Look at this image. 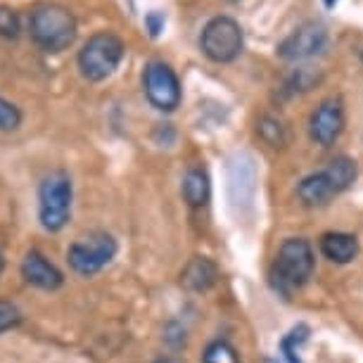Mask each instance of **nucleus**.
Returning <instances> with one entry per match:
<instances>
[{
  "instance_id": "13",
  "label": "nucleus",
  "mask_w": 363,
  "mask_h": 363,
  "mask_svg": "<svg viewBox=\"0 0 363 363\" xmlns=\"http://www.w3.org/2000/svg\"><path fill=\"white\" fill-rule=\"evenodd\" d=\"M218 278V269L214 262H209L207 257H195L190 259L188 266L181 273V283L188 287V290L195 292H204L209 290L211 285L216 283Z\"/></svg>"
},
{
  "instance_id": "5",
  "label": "nucleus",
  "mask_w": 363,
  "mask_h": 363,
  "mask_svg": "<svg viewBox=\"0 0 363 363\" xmlns=\"http://www.w3.org/2000/svg\"><path fill=\"white\" fill-rule=\"evenodd\" d=\"M72 178L65 171L45 176L38 186V221L48 233L62 230L72 216Z\"/></svg>"
},
{
  "instance_id": "16",
  "label": "nucleus",
  "mask_w": 363,
  "mask_h": 363,
  "mask_svg": "<svg viewBox=\"0 0 363 363\" xmlns=\"http://www.w3.org/2000/svg\"><path fill=\"white\" fill-rule=\"evenodd\" d=\"M22 31L24 26L19 12L8 8V5H0V40H17Z\"/></svg>"
},
{
  "instance_id": "21",
  "label": "nucleus",
  "mask_w": 363,
  "mask_h": 363,
  "mask_svg": "<svg viewBox=\"0 0 363 363\" xmlns=\"http://www.w3.org/2000/svg\"><path fill=\"white\" fill-rule=\"evenodd\" d=\"M143 26H145L150 38H160L164 33V29H167V12H162V10L145 12V17H143Z\"/></svg>"
},
{
  "instance_id": "4",
  "label": "nucleus",
  "mask_w": 363,
  "mask_h": 363,
  "mask_svg": "<svg viewBox=\"0 0 363 363\" xmlns=\"http://www.w3.org/2000/svg\"><path fill=\"white\" fill-rule=\"evenodd\" d=\"M200 50L214 65H230L245 50V29L238 19L216 15L200 31Z\"/></svg>"
},
{
  "instance_id": "18",
  "label": "nucleus",
  "mask_w": 363,
  "mask_h": 363,
  "mask_svg": "<svg viewBox=\"0 0 363 363\" xmlns=\"http://www.w3.org/2000/svg\"><path fill=\"white\" fill-rule=\"evenodd\" d=\"M19 126H22V109L12 100L0 95V131L12 133V131H17Z\"/></svg>"
},
{
  "instance_id": "2",
  "label": "nucleus",
  "mask_w": 363,
  "mask_h": 363,
  "mask_svg": "<svg viewBox=\"0 0 363 363\" xmlns=\"http://www.w3.org/2000/svg\"><path fill=\"white\" fill-rule=\"evenodd\" d=\"M356 176H359V167L352 157H335L325 169L301 178L297 186V197L306 207H323L335 195L352 188Z\"/></svg>"
},
{
  "instance_id": "17",
  "label": "nucleus",
  "mask_w": 363,
  "mask_h": 363,
  "mask_svg": "<svg viewBox=\"0 0 363 363\" xmlns=\"http://www.w3.org/2000/svg\"><path fill=\"white\" fill-rule=\"evenodd\" d=\"M202 363H240V356L233 345H228V342H223V340H216L204 349Z\"/></svg>"
},
{
  "instance_id": "19",
  "label": "nucleus",
  "mask_w": 363,
  "mask_h": 363,
  "mask_svg": "<svg viewBox=\"0 0 363 363\" xmlns=\"http://www.w3.org/2000/svg\"><path fill=\"white\" fill-rule=\"evenodd\" d=\"M306 337H309V328L299 325L283 340V354L287 356V361L290 363H301L299 361V345L301 342H306Z\"/></svg>"
},
{
  "instance_id": "12",
  "label": "nucleus",
  "mask_w": 363,
  "mask_h": 363,
  "mask_svg": "<svg viewBox=\"0 0 363 363\" xmlns=\"http://www.w3.org/2000/svg\"><path fill=\"white\" fill-rule=\"evenodd\" d=\"M320 252L333 264H349L359 255V240L349 233H325L320 238Z\"/></svg>"
},
{
  "instance_id": "14",
  "label": "nucleus",
  "mask_w": 363,
  "mask_h": 363,
  "mask_svg": "<svg viewBox=\"0 0 363 363\" xmlns=\"http://www.w3.org/2000/svg\"><path fill=\"white\" fill-rule=\"evenodd\" d=\"M211 183L209 174L202 167H193L183 176V200H186L193 209H200L209 202Z\"/></svg>"
},
{
  "instance_id": "11",
  "label": "nucleus",
  "mask_w": 363,
  "mask_h": 363,
  "mask_svg": "<svg viewBox=\"0 0 363 363\" xmlns=\"http://www.w3.org/2000/svg\"><path fill=\"white\" fill-rule=\"evenodd\" d=\"M22 276H24L26 283H31L33 287L45 290V292L57 290V287H62V283H65V278H62V273H60L57 266L48 262L38 250H31L29 255L24 257Z\"/></svg>"
},
{
  "instance_id": "15",
  "label": "nucleus",
  "mask_w": 363,
  "mask_h": 363,
  "mask_svg": "<svg viewBox=\"0 0 363 363\" xmlns=\"http://www.w3.org/2000/svg\"><path fill=\"white\" fill-rule=\"evenodd\" d=\"M230 193L235 195V190H240L238 200L235 202H242L247 204L255 195V183H257V174H255V167H252V160L250 157H240L235 164H230Z\"/></svg>"
},
{
  "instance_id": "9",
  "label": "nucleus",
  "mask_w": 363,
  "mask_h": 363,
  "mask_svg": "<svg viewBox=\"0 0 363 363\" xmlns=\"http://www.w3.org/2000/svg\"><path fill=\"white\" fill-rule=\"evenodd\" d=\"M116 255V240L109 233H91V235L77 240L67 252L69 266L79 276L91 278L95 273H100L105 266L112 262Z\"/></svg>"
},
{
  "instance_id": "7",
  "label": "nucleus",
  "mask_w": 363,
  "mask_h": 363,
  "mask_svg": "<svg viewBox=\"0 0 363 363\" xmlns=\"http://www.w3.org/2000/svg\"><path fill=\"white\" fill-rule=\"evenodd\" d=\"M316 259H313L311 245L304 238H287L276 257V280L285 292L297 290L306 285L311 278Z\"/></svg>"
},
{
  "instance_id": "3",
  "label": "nucleus",
  "mask_w": 363,
  "mask_h": 363,
  "mask_svg": "<svg viewBox=\"0 0 363 363\" xmlns=\"http://www.w3.org/2000/svg\"><path fill=\"white\" fill-rule=\"evenodd\" d=\"M126 55V43L114 31H98L81 45L77 55V67L81 77L91 84L107 81L119 69Z\"/></svg>"
},
{
  "instance_id": "20",
  "label": "nucleus",
  "mask_w": 363,
  "mask_h": 363,
  "mask_svg": "<svg viewBox=\"0 0 363 363\" xmlns=\"http://www.w3.org/2000/svg\"><path fill=\"white\" fill-rule=\"evenodd\" d=\"M19 323H22V311L12 301L0 299V335L17 328Z\"/></svg>"
},
{
  "instance_id": "23",
  "label": "nucleus",
  "mask_w": 363,
  "mask_h": 363,
  "mask_svg": "<svg viewBox=\"0 0 363 363\" xmlns=\"http://www.w3.org/2000/svg\"><path fill=\"white\" fill-rule=\"evenodd\" d=\"M323 3H325V8H328V10H333V8H335V5H337V3H340V0H323Z\"/></svg>"
},
{
  "instance_id": "10",
  "label": "nucleus",
  "mask_w": 363,
  "mask_h": 363,
  "mask_svg": "<svg viewBox=\"0 0 363 363\" xmlns=\"http://www.w3.org/2000/svg\"><path fill=\"white\" fill-rule=\"evenodd\" d=\"M345 131V107L340 98H325L313 109L309 119V135L320 147H330Z\"/></svg>"
},
{
  "instance_id": "8",
  "label": "nucleus",
  "mask_w": 363,
  "mask_h": 363,
  "mask_svg": "<svg viewBox=\"0 0 363 363\" xmlns=\"http://www.w3.org/2000/svg\"><path fill=\"white\" fill-rule=\"evenodd\" d=\"M328 43H330L328 26L311 19V22H301L299 26H294L278 43L276 55L283 62H309V60L325 52Z\"/></svg>"
},
{
  "instance_id": "1",
  "label": "nucleus",
  "mask_w": 363,
  "mask_h": 363,
  "mask_svg": "<svg viewBox=\"0 0 363 363\" xmlns=\"http://www.w3.org/2000/svg\"><path fill=\"white\" fill-rule=\"evenodd\" d=\"M26 31L40 52L57 55L74 45L79 36V22L69 8L60 3H38L26 17Z\"/></svg>"
},
{
  "instance_id": "6",
  "label": "nucleus",
  "mask_w": 363,
  "mask_h": 363,
  "mask_svg": "<svg viewBox=\"0 0 363 363\" xmlns=\"http://www.w3.org/2000/svg\"><path fill=\"white\" fill-rule=\"evenodd\" d=\"M143 93L157 112L171 114L181 107L183 88L174 67L164 60H150L143 67Z\"/></svg>"
},
{
  "instance_id": "24",
  "label": "nucleus",
  "mask_w": 363,
  "mask_h": 363,
  "mask_svg": "<svg viewBox=\"0 0 363 363\" xmlns=\"http://www.w3.org/2000/svg\"><path fill=\"white\" fill-rule=\"evenodd\" d=\"M3 266H5V262H3V255H0V273H3Z\"/></svg>"
},
{
  "instance_id": "22",
  "label": "nucleus",
  "mask_w": 363,
  "mask_h": 363,
  "mask_svg": "<svg viewBox=\"0 0 363 363\" xmlns=\"http://www.w3.org/2000/svg\"><path fill=\"white\" fill-rule=\"evenodd\" d=\"M259 128H262V135L271 143L273 147H278V145H283V143H285V128H283L280 121L271 119V116H264L262 126H259Z\"/></svg>"
}]
</instances>
